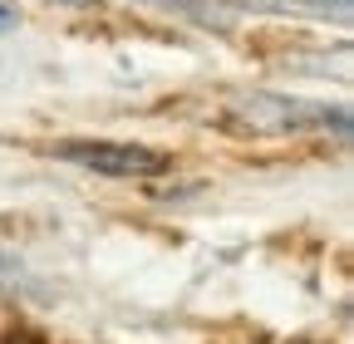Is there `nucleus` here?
<instances>
[{"instance_id":"obj_1","label":"nucleus","mask_w":354,"mask_h":344,"mask_svg":"<svg viewBox=\"0 0 354 344\" xmlns=\"http://www.w3.org/2000/svg\"><path fill=\"white\" fill-rule=\"evenodd\" d=\"M55 157L74 162V167H88V172H104V178H162L172 167V157L162 148H148V143H118V138H59L55 143Z\"/></svg>"},{"instance_id":"obj_4","label":"nucleus","mask_w":354,"mask_h":344,"mask_svg":"<svg viewBox=\"0 0 354 344\" xmlns=\"http://www.w3.org/2000/svg\"><path fill=\"white\" fill-rule=\"evenodd\" d=\"M6 25H15V10L6 6V0H0V30H6Z\"/></svg>"},{"instance_id":"obj_3","label":"nucleus","mask_w":354,"mask_h":344,"mask_svg":"<svg viewBox=\"0 0 354 344\" xmlns=\"http://www.w3.org/2000/svg\"><path fill=\"white\" fill-rule=\"evenodd\" d=\"M138 6H153V10H167V15H187V20H202V25H221V10L202 6V0H138Z\"/></svg>"},{"instance_id":"obj_5","label":"nucleus","mask_w":354,"mask_h":344,"mask_svg":"<svg viewBox=\"0 0 354 344\" xmlns=\"http://www.w3.org/2000/svg\"><path fill=\"white\" fill-rule=\"evenodd\" d=\"M64 6H94V0H64Z\"/></svg>"},{"instance_id":"obj_2","label":"nucleus","mask_w":354,"mask_h":344,"mask_svg":"<svg viewBox=\"0 0 354 344\" xmlns=\"http://www.w3.org/2000/svg\"><path fill=\"white\" fill-rule=\"evenodd\" d=\"M236 113H246L251 128H266V133H344L349 113L330 108L320 99H290V94H241Z\"/></svg>"}]
</instances>
